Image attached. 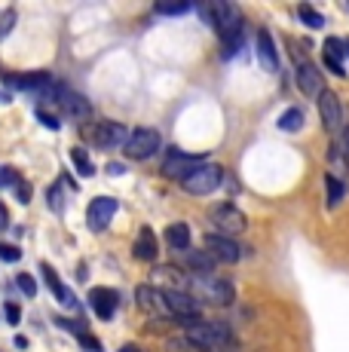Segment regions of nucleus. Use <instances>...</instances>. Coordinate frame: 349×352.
<instances>
[{"label": "nucleus", "instance_id": "obj_16", "mask_svg": "<svg viewBox=\"0 0 349 352\" xmlns=\"http://www.w3.org/2000/svg\"><path fill=\"white\" fill-rule=\"evenodd\" d=\"M254 46H258L260 65H264L267 71H279V50H276V43H273V34L267 28H260L258 37H254Z\"/></svg>", "mask_w": 349, "mask_h": 352}, {"label": "nucleus", "instance_id": "obj_27", "mask_svg": "<svg viewBox=\"0 0 349 352\" xmlns=\"http://www.w3.org/2000/svg\"><path fill=\"white\" fill-rule=\"evenodd\" d=\"M190 10H193V3H157L159 16H184Z\"/></svg>", "mask_w": 349, "mask_h": 352}, {"label": "nucleus", "instance_id": "obj_39", "mask_svg": "<svg viewBox=\"0 0 349 352\" xmlns=\"http://www.w3.org/2000/svg\"><path fill=\"white\" fill-rule=\"evenodd\" d=\"M107 172L111 175H126V166H120V162H107Z\"/></svg>", "mask_w": 349, "mask_h": 352}, {"label": "nucleus", "instance_id": "obj_43", "mask_svg": "<svg viewBox=\"0 0 349 352\" xmlns=\"http://www.w3.org/2000/svg\"><path fill=\"white\" fill-rule=\"evenodd\" d=\"M346 58H349V40H346Z\"/></svg>", "mask_w": 349, "mask_h": 352}, {"label": "nucleus", "instance_id": "obj_19", "mask_svg": "<svg viewBox=\"0 0 349 352\" xmlns=\"http://www.w3.org/2000/svg\"><path fill=\"white\" fill-rule=\"evenodd\" d=\"M40 273H43V282H46V285H49V291L58 297V300L65 303V307H74V303H77V300H74V294H71V291L62 285V279H58V276H56V270H52L49 263H40Z\"/></svg>", "mask_w": 349, "mask_h": 352}, {"label": "nucleus", "instance_id": "obj_37", "mask_svg": "<svg viewBox=\"0 0 349 352\" xmlns=\"http://www.w3.org/2000/svg\"><path fill=\"white\" fill-rule=\"evenodd\" d=\"M80 343H83L86 349H92V352H102V340H98V337H89V334H83V337H80Z\"/></svg>", "mask_w": 349, "mask_h": 352}, {"label": "nucleus", "instance_id": "obj_11", "mask_svg": "<svg viewBox=\"0 0 349 352\" xmlns=\"http://www.w3.org/2000/svg\"><path fill=\"white\" fill-rule=\"evenodd\" d=\"M315 101H319L322 126H325L331 135H340V129H344V107H340V98L334 96L331 89H325Z\"/></svg>", "mask_w": 349, "mask_h": 352}, {"label": "nucleus", "instance_id": "obj_7", "mask_svg": "<svg viewBox=\"0 0 349 352\" xmlns=\"http://www.w3.org/2000/svg\"><path fill=\"white\" fill-rule=\"evenodd\" d=\"M203 252L209 254L214 263H236L239 257H243V248H239V242L230 239V236H221V233H205Z\"/></svg>", "mask_w": 349, "mask_h": 352}, {"label": "nucleus", "instance_id": "obj_4", "mask_svg": "<svg viewBox=\"0 0 349 352\" xmlns=\"http://www.w3.org/2000/svg\"><path fill=\"white\" fill-rule=\"evenodd\" d=\"M163 297H166L169 313L174 316V322H199V319H203V316H199V300L193 294H187V291L166 288Z\"/></svg>", "mask_w": 349, "mask_h": 352}, {"label": "nucleus", "instance_id": "obj_1", "mask_svg": "<svg viewBox=\"0 0 349 352\" xmlns=\"http://www.w3.org/2000/svg\"><path fill=\"white\" fill-rule=\"evenodd\" d=\"M178 324H184V331H187L184 337L203 352H230V346L236 343V334L224 322L199 319V322H178Z\"/></svg>", "mask_w": 349, "mask_h": 352}, {"label": "nucleus", "instance_id": "obj_6", "mask_svg": "<svg viewBox=\"0 0 349 352\" xmlns=\"http://www.w3.org/2000/svg\"><path fill=\"white\" fill-rule=\"evenodd\" d=\"M193 291H196L193 297H205V300L214 303V307H230V303H233V285L227 279L199 276V279L193 282Z\"/></svg>", "mask_w": 349, "mask_h": 352}, {"label": "nucleus", "instance_id": "obj_41", "mask_svg": "<svg viewBox=\"0 0 349 352\" xmlns=\"http://www.w3.org/2000/svg\"><path fill=\"white\" fill-rule=\"evenodd\" d=\"M10 101H12V98L6 96V92H0V104H10Z\"/></svg>", "mask_w": 349, "mask_h": 352}, {"label": "nucleus", "instance_id": "obj_31", "mask_svg": "<svg viewBox=\"0 0 349 352\" xmlns=\"http://www.w3.org/2000/svg\"><path fill=\"white\" fill-rule=\"evenodd\" d=\"M19 288H22L25 291V297H37V282L34 279H31V276L28 273H19Z\"/></svg>", "mask_w": 349, "mask_h": 352}, {"label": "nucleus", "instance_id": "obj_33", "mask_svg": "<svg viewBox=\"0 0 349 352\" xmlns=\"http://www.w3.org/2000/svg\"><path fill=\"white\" fill-rule=\"evenodd\" d=\"M37 120H40V123H43L46 129H52V132H58V129H62V123H58L56 113H46L43 107H37Z\"/></svg>", "mask_w": 349, "mask_h": 352}, {"label": "nucleus", "instance_id": "obj_8", "mask_svg": "<svg viewBox=\"0 0 349 352\" xmlns=\"http://www.w3.org/2000/svg\"><path fill=\"white\" fill-rule=\"evenodd\" d=\"M199 166H205V157H199V153H184L178 151V147H169V157L163 162V175L166 178H178L184 181L190 172H196Z\"/></svg>", "mask_w": 349, "mask_h": 352}, {"label": "nucleus", "instance_id": "obj_23", "mask_svg": "<svg viewBox=\"0 0 349 352\" xmlns=\"http://www.w3.org/2000/svg\"><path fill=\"white\" fill-rule=\"evenodd\" d=\"M187 267H190L193 273H199V276H212L214 261L205 252H187Z\"/></svg>", "mask_w": 349, "mask_h": 352}, {"label": "nucleus", "instance_id": "obj_13", "mask_svg": "<svg viewBox=\"0 0 349 352\" xmlns=\"http://www.w3.org/2000/svg\"><path fill=\"white\" fill-rule=\"evenodd\" d=\"M297 89L310 98H319L325 92V77L319 74V67L313 62H300L297 65Z\"/></svg>", "mask_w": 349, "mask_h": 352}, {"label": "nucleus", "instance_id": "obj_34", "mask_svg": "<svg viewBox=\"0 0 349 352\" xmlns=\"http://www.w3.org/2000/svg\"><path fill=\"white\" fill-rule=\"evenodd\" d=\"M334 144H337V151L344 153V160H346V166H349V126L340 129V135H337V141H334Z\"/></svg>", "mask_w": 349, "mask_h": 352}, {"label": "nucleus", "instance_id": "obj_38", "mask_svg": "<svg viewBox=\"0 0 349 352\" xmlns=\"http://www.w3.org/2000/svg\"><path fill=\"white\" fill-rule=\"evenodd\" d=\"M10 227V212H6V206L0 202V230H6Z\"/></svg>", "mask_w": 349, "mask_h": 352}, {"label": "nucleus", "instance_id": "obj_42", "mask_svg": "<svg viewBox=\"0 0 349 352\" xmlns=\"http://www.w3.org/2000/svg\"><path fill=\"white\" fill-rule=\"evenodd\" d=\"M120 352H141V349H138V346H123Z\"/></svg>", "mask_w": 349, "mask_h": 352}, {"label": "nucleus", "instance_id": "obj_30", "mask_svg": "<svg viewBox=\"0 0 349 352\" xmlns=\"http://www.w3.org/2000/svg\"><path fill=\"white\" fill-rule=\"evenodd\" d=\"M19 184V172L12 166H0V187H16Z\"/></svg>", "mask_w": 349, "mask_h": 352}, {"label": "nucleus", "instance_id": "obj_3", "mask_svg": "<svg viewBox=\"0 0 349 352\" xmlns=\"http://www.w3.org/2000/svg\"><path fill=\"white\" fill-rule=\"evenodd\" d=\"M209 218H212V224L214 230H218L221 236H236V233H245V227H248V221H245V214L239 212L233 202H221V206H214L212 212H209Z\"/></svg>", "mask_w": 349, "mask_h": 352}, {"label": "nucleus", "instance_id": "obj_32", "mask_svg": "<svg viewBox=\"0 0 349 352\" xmlns=\"http://www.w3.org/2000/svg\"><path fill=\"white\" fill-rule=\"evenodd\" d=\"M46 196H49V208H52V212H62V208H65V202H62V184H52Z\"/></svg>", "mask_w": 349, "mask_h": 352}, {"label": "nucleus", "instance_id": "obj_25", "mask_svg": "<svg viewBox=\"0 0 349 352\" xmlns=\"http://www.w3.org/2000/svg\"><path fill=\"white\" fill-rule=\"evenodd\" d=\"M297 16L304 19V25H306V28H322V25H325V16H322V12H315L313 6H306V3L297 10Z\"/></svg>", "mask_w": 349, "mask_h": 352}, {"label": "nucleus", "instance_id": "obj_17", "mask_svg": "<svg viewBox=\"0 0 349 352\" xmlns=\"http://www.w3.org/2000/svg\"><path fill=\"white\" fill-rule=\"evenodd\" d=\"M135 294H138V307L141 309H150V313H159V316H172L169 307H166L163 291H157V288H150V285H138Z\"/></svg>", "mask_w": 349, "mask_h": 352}, {"label": "nucleus", "instance_id": "obj_22", "mask_svg": "<svg viewBox=\"0 0 349 352\" xmlns=\"http://www.w3.org/2000/svg\"><path fill=\"white\" fill-rule=\"evenodd\" d=\"M304 123H306L304 107H288V111L279 117V129H282V132H300Z\"/></svg>", "mask_w": 349, "mask_h": 352}, {"label": "nucleus", "instance_id": "obj_15", "mask_svg": "<svg viewBox=\"0 0 349 352\" xmlns=\"http://www.w3.org/2000/svg\"><path fill=\"white\" fill-rule=\"evenodd\" d=\"M89 307L95 309L98 319H113V313H117L120 307V294L113 288H92L89 291Z\"/></svg>", "mask_w": 349, "mask_h": 352}, {"label": "nucleus", "instance_id": "obj_20", "mask_svg": "<svg viewBox=\"0 0 349 352\" xmlns=\"http://www.w3.org/2000/svg\"><path fill=\"white\" fill-rule=\"evenodd\" d=\"M166 242H169V248H174V252H187L190 248V227L184 221H174V224L166 227Z\"/></svg>", "mask_w": 349, "mask_h": 352}, {"label": "nucleus", "instance_id": "obj_21", "mask_svg": "<svg viewBox=\"0 0 349 352\" xmlns=\"http://www.w3.org/2000/svg\"><path fill=\"white\" fill-rule=\"evenodd\" d=\"M344 196H346V184H344V178H337V175H325V206L328 208H337L340 202H344Z\"/></svg>", "mask_w": 349, "mask_h": 352}, {"label": "nucleus", "instance_id": "obj_5", "mask_svg": "<svg viewBox=\"0 0 349 352\" xmlns=\"http://www.w3.org/2000/svg\"><path fill=\"white\" fill-rule=\"evenodd\" d=\"M159 147H163V138H159L157 129H135V132L129 135L123 151L129 160H150Z\"/></svg>", "mask_w": 349, "mask_h": 352}, {"label": "nucleus", "instance_id": "obj_2", "mask_svg": "<svg viewBox=\"0 0 349 352\" xmlns=\"http://www.w3.org/2000/svg\"><path fill=\"white\" fill-rule=\"evenodd\" d=\"M221 181H224V168L214 166V162H205V166H199L196 172H190L184 181H181V187H184L190 196H209L221 187Z\"/></svg>", "mask_w": 349, "mask_h": 352}, {"label": "nucleus", "instance_id": "obj_18", "mask_svg": "<svg viewBox=\"0 0 349 352\" xmlns=\"http://www.w3.org/2000/svg\"><path fill=\"white\" fill-rule=\"evenodd\" d=\"M132 254H135L138 261H157L159 245H157V236H153L150 227H141V233H138V239H135V248H132Z\"/></svg>", "mask_w": 349, "mask_h": 352}, {"label": "nucleus", "instance_id": "obj_24", "mask_svg": "<svg viewBox=\"0 0 349 352\" xmlns=\"http://www.w3.org/2000/svg\"><path fill=\"white\" fill-rule=\"evenodd\" d=\"M71 162L77 166V172L83 175V178H92V175H95V166H92L89 153H86L83 147H71Z\"/></svg>", "mask_w": 349, "mask_h": 352}, {"label": "nucleus", "instance_id": "obj_12", "mask_svg": "<svg viewBox=\"0 0 349 352\" xmlns=\"http://www.w3.org/2000/svg\"><path fill=\"white\" fill-rule=\"evenodd\" d=\"M6 83L16 86V89H25V92H37L43 96L56 80H52L49 71H31V74H6Z\"/></svg>", "mask_w": 349, "mask_h": 352}, {"label": "nucleus", "instance_id": "obj_35", "mask_svg": "<svg viewBox=\"0 0 349 352\" xmlns=\"http://www.w3.org/2000/svg\"><path fill=\"white\" fill-rule=\"evenodd\" d=\"M16 199L19 202H22V206H28V202H31V184H28V181H19V184H16Z\"/></svg>", "mask_w": 349, "mask_h": 352}, {"label": "nucleus", "instance_id": "obj_28", "mask_svg": "<svg viewBox=\"0 0 349 352\" xmlns=\"http://www.w3.org/2000/svg\"><path fill=\"white\" fill-rule=\"evenodd\" d=\"M0 261H6V263L22 261V248H19V245H10V242H0Z\"/></svg>", "mask_w": 349, "mask_h": 352}, {"label": "nucleus", "instance_id": "obj_36", "mask_svg": "<svg viewBox=\"0 0 349 352\" xmlns=\"http://www.w3.org/2000/svg\"><path fill=\"white\" fill-rule=\"evenodd\" d=\"M3 316H6V322H10V324H19V319H22V309H19L16 303H6Z\"/></svg>", "mask_w": 349, "mask_h": 352}, {"label": "nucleus", "instance_id": "obj_10", "mask_svg": "<svg viewBox=\"0 0 349 352\" xmlns=\"http://www.w3.org/2000/svg\"><path fill=\"white\" fill-rule=\"evenodd\" d=\"M113 214H117V199L113 196H95L86 208V224H89L92 233H102L113 221Z\"/></svg>", "mask_w": 349, "mask_h": 352}, {"label": "nucleus", "instance_id": "obj_14", "mask_svg": "<svg viewBox=\"0 0 349 352\" xmlns=\"http://www.w3.org/2000/svg\"><path fill=\"white\" fill-rule=\"evenodd\" d=\"M325 67L334 74V77H346V40L344 37H328L325 40Z\"/></svg>", "mask_w": 349, "mask_h": 352}, {"label": "nucleus", "instance_id": "obj_9", "mask_svg": "<svg viewBox=\"0 0 349 352\" xmlns=\"http://www.w3.org/2000/svg\"><path fill=\"white\" fill-rule=\"evenodd\" d=\"M129 129L123 123H113V120H102L95 129H92V141H95V147H102V151H117V147H126V141H129Z\"/></svg>", "mask_w": 349, "mask_h": 352}, {"label": "nucleus", "instance_id": "obj_29", "mask_svg": "<svg viewBox=\"0 0 349 352\" xmlns=\"http://www.w3.org/2000/svg\"><path fill=\"white\" fill-rule=\"evenodd\" d=\"M12 25H16V10H0V40L12 31Z\"/></svg>", "mask_w": 349, "mask_h": 352}, {"label": "nucleus", "instance_id": "obj_40", "mask_svg": "<svg viewBox=\"0 0 349 352\" xmlns=\"http://www.w3.org/2000/svg\"><path fill=\"white\" fill-rule=\"evenodd\" d=\"M12 343H16V349H28V340H25V337H16Z\"/></svg>", "mask_w": 349, "mask_h": 352}, {"label": "nucleus", "instance_id": "obj_26", "mask_svg": "<svg viewBox=\"0 0 349 352\" xmlns=\"http://www.w3.org/2000/svg\"><path fill=\"white\" fill-rule=\"evenodd\" d=\"M166 352H203V349L193 346L187 337H169V340H166Z\"/></svg>", "mask_w": 349, "mask_h": 352}]
</instances>
